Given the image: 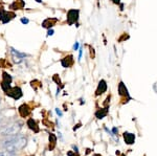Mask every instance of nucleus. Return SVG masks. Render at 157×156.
Here are the masks:
<instances>
[{
    "instance_id": "4be33fe9",
    "label": "nucleus",
    "mask_w": 157,
    "mask_h": 156,
    "mask_svg": "<svg viewBox=\"0 0 157 156\" xmlns=\"http://www.w3.org/2000/svg\"><path fill=\"white\" fill-rule=\"evenodd\" d=\"M37 2H39V3H42V0H36Z\"/></svg>"
},
{
    "instance_id": "412c9836",
    "label": "nucleus",
    "mask_w": 157,
    "mask_h": 156,
    "mask_svg": "<svg viewBox=\"0 0 157 156\" xmlns=\"http://www.w3.org/2000/svg\"><path fill=\"white\" fill-rule=\"evenodd\" d=\"M2 120H3V116H2V115L0 114V124L2 123Z\"/></svg>"
},
{
    "instance_id": "1a4fd4ad",
    "label": "nucleus",
    "mask_w": 157,
    "mask_h": 156,
    "mask_svg": "<svg viewBox=\"0 0 157 156\" xmlns=\"http://www.w3.org/2000/svg\"><path fill=\"white\" fill-rule=\"evenodd\" d=\"M24 6H25V3L23 0H16L11 6V7L14 10H22L24 7Z\"/></svg>"
},
{
    "instance_id": "a211bd4d",
    "label": "nucleus",
    "mask_w": 157,
    "mask_h": 156,
    "mask_svg": "<svg viewBox=\"0 0 157 156\" xmlns=\"http://www.w3.org/2000/svg\"><path fill=\"white\" fill-rule=\"evenodd\" d=\"M78 48V42H75V44L73 45V49H75V50H77Z\"/></svg>"
},
{
    "instance_id": "dca6fc26",
    "label": "nucleus",
    "mask_w": 157,
    "mask_h": 156,
    "mask_svg": "<svg viewBox=\"0 0 157 156\" xmlns=\"http://www.w3.org/2000/svg\"><path fill=\"white\" fill-rule=\"evenodd\" d=\"M29 125H32V126H29V127L32 128V129H34V128H35V129H36V131H37V128H36V123H35L34 120H29Z\"/></svg>"
},
{
    "instance_id": "f03ea898",
    "label": "nucleus",
    "mask_w": 157,
    "mask_h": 156,
    "mask_svg": "<svg viewBox=\"0 0 157 156\" xmlns=\"http://www.w3.org/2000/svg\"><path fill=\"white\" fill-rule=\"evenodd\" d=\"M21 124L20 123H13L7 126H4L0 129V137H11L16 135L21 130Z\"/></svg>"
},
{
    "instance_id": "4468645a",
    "label": "nucleus",
    "mask_w": 157,
    "mask_h": 156,
    "mask_svg": "<svg viewBox=\"0 0 157 156\" xmlns=\"http://www.w3.org/2000/svg\"><path fill=\"white\" fill-rule=\"evenodd\" d=\"M12 52L15 55V56H17V57H19V58L26 57V55L23 54V52H20V51H18V50H16V49H14V48H12Z\"/></svg>"
},
{
    "instance_id": "2eb2a0df",
    "label": "nucleus",
    "mask_w": 157,
    "mask_h": 156,
    "mask_svg": "<svg viewBox=\"0 0 157 156\" xmlns=\"http://www.w3.org/2000/svg\"><path fill=\"white\" fill-rule=\"evenodd\" d=\"M3 82L10 83V84L12 82V77L9 74H6V72H3Z\"/></svg>"
},
{
    "instance_id": "aec40b11",
    "label": "nucleus",
    "mask_w": 157,
    "mask_h": 156,
    "mask_svg": "<svg viewBox=\"0 0 157 156\" xmlns=\"http://www.w3.org/2000/svg\"><path fill=\"white\" fill-rule=\"evenodd\" d=\"M112 2H113V3L118 4V3H120V0H112Z\"/></svg>"
},
{
    "instance_id": "9d476101",
    "label": "nucleus",
    "mask_w": 157,
    "mask_h": 156,
    "mask_svg": "<svg viewBox=\"0 0 157 156\" xmlns=\"http://www.w3.org/2000/svg\"><path fill=\"white\" fill-rule=\"evenodd\" d=\"M62 66L65 67V68H67V67H69L70 65L72 64V56H68L66 58H64V59L62 60Z\"/></svg>"
},
{
    "instance_id": "9b49d317",
    "label": "nucleus",
    "mask_w": 157,
    "mask_h": 156,
    "mask_svg": "<svg viewBox=\"0 0 157 156\" xmlns=\"http://www.w3.org/2000/svg\"><path fill=\"white\" fill-rule=\"evenodd\" d=\"M19 112H20V114H21L22 116H27V115H29V106H27V105H22V106L19 108Z\"/></svg>"
},
{
    "instance_id": "20e7f679",
    "label": "nucleus",
    "mask_w": 157,
    "mask_h": 156,
    "mask_svg": "<svg viewBox=\"0 0 157 156\" xmlns=\"http://www.w3.org/2000/svg\"><path fill=\"white\" fill-rule=\"evenodd\" d=\"M57 22H58L57 18H47L42 22V26L45 27V29H50V27L54 26Z\"/></svg>"
},
{
    "instance_id": "f8f14e48",
    "label": "nucleus",
    "mask_w": 157,
    "mask_h": 156,
    "mask_svg": "<svg viewBox=\"0 0 157 156\" xmlns=\"http://www.w3.org/2000/svg\"><path fill=\"white\" fill-rule=\"evenodd\" d=\"M107 112H108V110H107V108H105V109H101V110H98V111L97 112V116H98V119H103L105 115H107Z\"/></svg>"
},
{
    "instance_id": "6ab92c4d",
    "label": "nucleus",
    "mask_w": 157,
    "mask_h": 156,
    "mask_svg": "<svg viewBox=\"0 0 157 156\" xmlns=\"http://www.w3.org/2000/svg\"><path fill=\"white\" fill-rule=\"evenodd\" d=\"M52 35H54V31H52V29H49L48 34H47V36H52Z\"/></svg>"
},
{
    "instance_id": "ddd939ff",
    "label": "nucleus",
    "mask_w": 157,
    "mask_h": 156,
    "mask_svg": "<svg viewBox=\"0 0 157 156\" xmlns=\"http://www.w3.org/2000/svg\"><path fill=\"white\" fill-rule=\"evenodd\" d=\"M0 156H16L14 152H11V151H0Z\"/></svg>"
},
{
    "instance_id": "7ed1b4c3",
    "label": "nucleus",
    "mask_w": 157,
    "mask_h": 156,
    "mask_svg": "<svg viewBox=\"0 0 157 156\" xmlns=\"http://www.w3.org/2000/svg\"><path fill=\"white\" fill-rule=\"evenodd\" d=\"M78 20V10H70L67 13V21L70 25L75 23Z\"/></svg>"
},
{
    "instance_id": "f257e3e1",
    "label": "nucleus",
    "mask_w": 157,
    "mask_h": 156,
    "mask_svg": "<svg viewBox=\"0 0 157 156\" xmlns=\"http://www.w3.org/2000/svg\"><path fill=\"white\" fill-rule=\"evenodd\" d=\"M27 144L26 138L23 136H11L10 138H6V140L0 144V147L4 150L11 151V152H17V151H20L22 149H24L25 146Z\"/></svg>"
},
{
    "instance_id": "f3484780",
    "label": "nucleus",
    "mask_w": 157,
    "mask_h": 156,
    "mask_svg": "<svg viewBox=\"0 0 157 156\" xmlns=\"http://www.w3.org/2000/svg\"><path fill=\"white\" fill-rule=\"evenodd\" d=\"M21 22H22V23H24V24H27L29 22V20L26 19V18H22L21 19Z\"/></svg>"
},
{
    "instance_id": "6e6552de",
    "label": "nucleus",
    "mask_w": 157,
    "mask_h": 156,
    "mask_svg": "<svg viewBox=\"0 0 157 156\" xmlns=\"http://www.w3.org/2000/svg\"><path fill=\"white\" fill-rule=\"evenodd\" d=\"M118 92H120V94L123 95V97H129L128 89H127V87L125 86V84H124L123 82H121L120 85H118Z\"/></svg>"
},
{
    "instance_id": "423d86ee",
    "label": "nucleus",
    "mask_w": 157,
    "mask_h": 156,
    "mask_svg": "<svg viewBox=\"0 0 157 156\" xmlns=\"http://www.w3.org/2000/svg\"><path fill=\"white\" fill-rule=\"evenodd\" d=\"M9 92H12V93H10V95H12V97H14V99H19V97L22 95L21 89H20L19 87L13 88L12 90H9V91H7V93H9Z\"/></svg>"
},
{
    "instance_id": "39448f33",
    "label": "nucleus",
    "mask_w": 157,
    "mask_h": 156,
    "mask_svg": "<svg viewBox=\"0 0 157 156\" xmlns=\"http://www.w3.org/2000/svg\"><path fill=\"white\" fill-rule=\"evenodd\" d=\"M106 90H107V84H106V81L101 80V82L98 83V89H97V95H100V94L104 93Z\"/></svg>"
},
{
    "instance_id": "0eeeda50",
    "label": "nucleus",
    "mask_w": 157,
    "mask_h": 156,
    "mask_svg": "<svg viewBox=\"0 0 157 156\" xmlns=\"http://www.w3.org/2000/svg\"><path fill=\"white\" fill-rule=\"evenodd\" d=\"M124 137H125V140L128 145H132L134 144V140H135V135L132 134V133H128L125 132L124 133Z\"/></svg>"
}]
</instances>
